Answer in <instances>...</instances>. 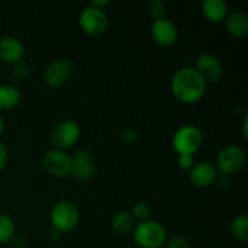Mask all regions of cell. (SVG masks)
Listing matches in <instances>:
<instances>
[{"label":"cell","instance_id":"1","mask_svg":"<svg viewBox=\"0 0 248 248\" xmlns=\"http://www.w3.org/2000/svg\"><path fill=\"white\" fill-rule=\"evenodd\" d=\"M207 84L194 68H182L171 80V92L182 104H194L206 93Z\"/></svg>","mask_w":248,"mask_h":248},{"label":"cell","instance_id":"2","mask_svg":"<svg viewBox=\"0 0 248 248\" xmlns=\"http://www.w3.org/2000/svg\"><path fill=\"white\" fill-rule=\"evenodd\" d=\"M132 234L133 240L140 248H161L167 241L165 228L152 219L138 222Z\"/></svg>","mask_w":248,"mask_h":248},{"label":"cell","instance_id":"3","mask_svg":"<svg viewBox=\"0 0 248 248\" xmlns=\"http://www.w3.org/2000/svg\"><path fill=\"white\" fill-rule=\"evenodd\" d=\"M79 210L77 205L69 200H61L55 203L50 212V222L52 229L61 234L73 232L79 223Z\"/></svg>","mask_w":248,"mask_h":248},{"label":"cell","instance_id":"4","mask_svg":"<svg viewBox=\"0 0 248 248\" xmlns=\"http://www.w3.org/2000/svg\"><path fill=\"white\" fill-rule=\"evenodd\" d=\"M203 136L200 128L194 125H184L174 132L172 148L178 155H194L200 150Z\"/></svg>","mask_w":248,"mask_h":248},{"label":"cell","instance_id":"5","mask_svg":"<svg viewBox=\"0 0 248 248\" xmlns=\"http://www.w3.org/2000/svg\"><path fill=\"white\" fill-rule=\"evenodd\" d=\"M246 164V154L241 147L230 144L223 148L216 160V169L225 176H232L241 171Z\"/></svg>","mask_w":248,"mask_h":248},{"label":"cell","instance_id":"6","mask_svg":"<svg viewBox=\"0 0 248 248\" xmlns=\"http://www.w3.org/2000/svg\"><path fill=\"white\" fill-rule=\"evenodd\" d=\"M74 68L75 63L69 58L53 61L45 68L44 81L50 89H61L69 81Z\"/></svg>","mask_w":248,"mask_h":248},{"label":"cell","instance_id":"7","mask_svg":"<svg viewBox=\"0 0 248 248\" xmlns=\"http://www.w3.org/2000/svg\"><path fill=\"white\" fill-rule=\"evenodd\" d=\"M79 26L87 35L98 36L108 28V16L103 10H98L89 5L80 12Z\"/></svg>","mask_w":248,"mask_h":248},{"label":"cell","instance_id":"8","mask_svg":"<svg viewBox=\"0 0 248 248\" xmlns=\"http://www.w3.org/2000/svg\"><path fill=\"white\" fill-rule=\"evenodd\" d=\"M81 130L78 123L73 120H64L58 124L51 132V143L55 149H69L79 140Z\"/></svg>","mask_w":248,"mask_h":248},{"label":"cell","instance_id":"9","mask_svg":"<svg viewBox=\"0 0 248 248\" xmlns=\"http://www.w3.org/2000/svg\"><path fill=\"white\" fill-rule=\"evenodd\" d=\"M43 166L50 176L61 178V177H65L70 174L72 157L63 150H58L53 148V149L48 150L44 155Z\"/></svg>","mask_w":248,"mask_h":248},{"label":"cell","instance_id":"10","mask_svg":"<svg viewBox=\"0 0 248 248\" xmlns=\"http://www.w3.org/2000/svg\"><path fill=\"white\" fill-rule=\"evenodd\" d=\"M194 69L201 78L208 82H217L223 78V64L217 56L212 53H202L198 57Z\"/></svg>","mask_w":248,"mask_h":248},{"label":"cell","instance_id":"11","mask_svg":"<svg viewBox=\"0 0 248 248\" xmlns=\"http://www.w3.org/2000/svg\"><path fill=\"white\" fill-rule=\"evenodd\" d=\"M152 38L157 45L169 47L176 44L178 40V28L176 24L169 18H161L154 21L150 27Z\"/></svg>","mask_w":248,"mask_h":248},{"label":"cell","instance_id":"12","mask_svg":"<svg viewBox=\"0 0 248 248\" xmlns=\"http://www.w3.org/2000/svg\"><path fill=\"white\" fill-rule=\"evenodd\" d=\"M72 157V170L70 174L78 181H86L93 177L96 172V165L92 160V155L86 149H78L70 155Z\"/></svg>","mask_w":248,"mask_h":248},{"label":"cell","instance_id":"13","mask_svg":"<svg viewBox=\"0 0 248 248\" xmlns=\"http://www.w3.org/2000/svg\"><path fill=\"white\" fill-rule=\"evenodd\" d=\"M26 48L16 36L6 35L0 38V61L7 64H15L23 60Z\"/></svg>","mask_w":248,"mask_h":248},{"label":"cell","instance_id":"14","mask_svg":"<svg viewBox=\"0 0 248 248\" xmlns=\"http://www.w3.org/2000/svg\"><path fill=\"white\" fill-rule=\"evenodd\" d=\"M218 176V171L216 166L211 162L201 161L193 166L189 171V178L191 183L198 188H207L211 184L215 183Z\"/></svg>","mask_w":248,"mask_h":248},{"label":"cell","instance_id":"15","mask_svg":"<svg viewBox=\"0 0 248 248\" xmlns=\"http://www.w3.org/2000/svg\"><path fill=\"white\" fill-rule=\"evenodd\" d=\"M201 11L206 21L211 23H222L229 15V7L224 0H205L201 5Z\"/></svg>","mask_w":248,"mask_h":248},{"label":"cell","instance_id":"16","mask_svg":"<svg viewBox=\"0 0 248 248\" xmlns=\"http://www.w3.org/2000/svg\"><path fill=\"white\" fill-rule=\"evenodd\" d=\"M227 31L237 39L245 38L248 34V16L242 11L229 12L224 21Z\"/></svg>","mask_w":248,"mask_h":248},{"label":"cell","instance_id":"17","mask_svg":"<svg viewBox=\"0 0 248 248\" xmlns=\"http://www.w3.org/2000/svg\"><path fill=\"white\" fill-rule=\"evenodd\" d=\"M136 219L133 218L132 213L127 211H120L113 216L110 220V227L116 234L127 235L133 232L136 227Z\"/></svg>","mask_w":248,"mask_h":248},{"label":"cell","instance_id":"18","mask_svg":"<svg viewBox=\"0 0 248 248\" xmlns=\"http://www.w3.org/2000/svg\"><path fill=\"white\" fill-rule=\"evenodd\" d=\"M21 102V92L12 85H0V110H11Z\"/></svg>","mask_w":248,"mask_h":248},{"label":"cell","instance_id":"19","mask_svg":"<svg viewBox=\"0 0 248 248\" xmlns=\"http://www.w3.org/2000/svg\"><path fill=\"white\" fill-rule=\"evenodd\" d=\"M232 236L241 242L248 241V217L245 215L236 216L230 225Z\"/></svg>","mask_w":248,"mask_h":248},{"label":"cell","instance_id":"20","mask_svg":"<svg viewBox=\"0 0 248 248\" xmlns=\"http://www.w3.org/2000/svg\"><path fill=\"white\" fill-rule=\"evenodd\" d=\"M16 227L11 218L7 215L0 213V244H7L14 240Z\"/></svg>","mask_w":248,"mask_h":248},{"label":"cell","instance_id":"21","mask_svg":"<svg viewBox=\"0 0 248 248\" xmlns=\"http://www.w3.org/2000/svg\"><path fill=\"white\" fill-rule=\"evenodd\" d=\"M167 12L166 4L162 0H153L148 4V14L154 21L165 18Z\"/></svg>","mask_w":248,"mask_h":248},{"label":"cell","instance_id":"22","mask_svg":"<svg viewBox=\"0 0 248 248\" xmlns=\"http://www.w3.org/2000/svg\"><path fill=\"white\" fill-rule=\"evenodd\" d=\"M150 213H152V208L147 202H137L133 206L132 216L138 222H144L149 219Z\"/></svg>","mask_w":248,"mask_h":248},{"label":"cell","instance_id":"23","mask_svg":"<svg viewBox=\"0 0 248 248\" xmlns=\"http://www.w3.org/2000/svg\"><path fill=\"white\" fill-rule=\"evenodd\" d=\"M11 74L15 79L19 80V81H22V80H26L29 75L28 65H27L23 61H21V62H18V63H15V64H12Z\"/></svg>","mask_w":248,"mask_h":248},{"label":"cell","instance_id":"24","mask_svg":"<svg viewBox=\"0 0 248 248\" xmlns=\"http://www.w3.org/2000/svg\"><path fill=\"white\" fill-rule=\"evenodd\" d=\"M177 164H178L179 169L183 170V171H190L194 165H195L194 155H178Z\"/></svg>","mask_w":248,"mask_h":248},{"label":"cell","instance_id":"25","mask_svg":"<svg viewBox=\"0 0 248 248\" xmlns=\"http://www.w3.org/2000/svg\"><path fill=\"white\" fill-rule=\"evenodd\" d=\"M165 248H191L190 244L186 239L181 236H174L171 239H167Z\"/></svg>","mask_w":248,"mask_h":248},{"label":"cell","instance_id":"26","mask_svg":"<svg viewBox=\"0 0 248 248\" xmlns=\"http://www.w3.org/2000/svg\"><path fill=\"white\" fill-rule=\"evenodd\" d=\"M138 140V132L136 130H126L121 135V142L126 145L133 144Z\"/></svg>","mask_w":248,"mask_h":248},{"label":"cell","instance_id":"27","mask_svg":"<svg viewBox=\"0 0 248 248\" xmlns=\"http://www.w3.org/2000/svg\"><path fill=\"white\" fill-rule=\"evenodd\" d=\"M7 160H9V152H7V148L5 147V144H2L0 142V171L5 169V166L7 165Z\"/></svg>","mask_w":248,"mask_h":248},{"label":"cell","instance_id":"28","mask_svg":"<svg viewBox=\"0 0 248 248\" xmlns=\"http://www.w3.org/2000/svg\"><path fill=\"white\" fill-rule=\"evenodd\" d=\"M215 183L217 184L218 188L220 189H227L230 186V178L229 176H225V174H218L217 178H216Z\"/></svg>","mask_w":248,"mask_h":248},{"label":"cell","instance_id":"29","mask_svg":"<svg viewBox=\"0 0 248 248\" xmlns=\"http://www.w3.org/2000/svg\"><path fill=\"white\" fill-rule=\"evenodd\" d=\"M109 4H110L109 0H92V1L90 2V6L96 7V9L103 10L104 11V9H106Z\"/></svg>","mask_w":248,"mask_h":248},{"label":"cell","instance_id":"30","mask_svg":"<svg viewBox=\"0 0 248 248\" xmlns=\"http://www.w3.org/2000/svg\"><path fill=\"white\" fill-rule=\"evenodd\" d=\"M242 136L245 140L248 138V115H245L244 120H242Z\"/></svg>","mask_w":248,"mask_h":248},{"label":"cell","instance_id":"31","mask_svg":"<svg viewBox=\"0 0 248 248\" xmlns=\"http://www.w3.org/2000/svg\"><path fill=\"white\" fill-rule=\"evenodd\" d=\"M61 235H62V234H61V232H56V230H53V229H52V232H51V237H52V239H55V240L60 239Z\"/></svg>","mask_w":248,"mask_h":248},{"label":"cell","instance_id":"32","mask_svg":"<svg viewBox=\"0 0 248 248\" xmlns=\"http://www.w3.org/2000/svg\"><path fill=\"white\" fill-rule=\"evenodd\" d=\"M2 132H4V120H2L1 115H0V136L2 135Z\"/></svg>","mask_w":248,"mask_h":248}]
</instances>
